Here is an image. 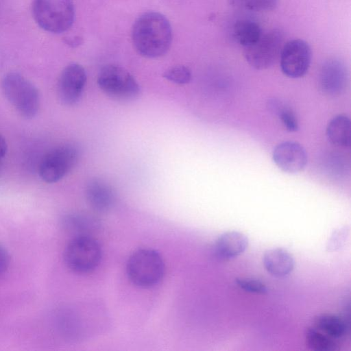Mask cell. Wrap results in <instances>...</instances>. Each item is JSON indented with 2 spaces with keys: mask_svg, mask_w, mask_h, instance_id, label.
Segmentation results:
<instances>
[{
  "mask_svg": "<svg viewBox=\"0 0 351 351\" xmlns=\"http://www.w3.org/2000/svg\"><path fill=\"white\" fill-rule=\"evenodd\" d=\"M132 40L135 49L142 56L149 58L160 57L168 51L171 45V25L160 13H144L133 25Z\"/></svg>",
  "mask_w": 351,
  "mask_h": 351,
  "instance_id": "cell-1",
  "label": "cell"
},
{
  "mask_svg": "<svg viewBox=\"0 0 351 351\" xmlns=\"http://www.w3.org/2000/svg\"><path fill=\"white\" fill-rule=\"evenodd\" d=\"M1 89L7 100L22 117H36L40 108V95L29 80L18 73L11 72L3 77Z\"/></svg>",
  "mask_w": 351,
  "mask_h": 351,
  "instance_id": "cell-2",
  "label": "cell"
},
{
  "mask_svg": "<svg viewBox=\"0 0 351 351\" xmlns=\"http://www.w3.org/2000/svg\"><path fill=\"white\" fill-rule=\"evenodd\" d=\"M32 13L40 28L53 34L67 31L75 19L72 0H34Z\"/></svg>",
  "mask_w": 351,
  "mask_h": 351,
  "instance_id": "cell-3",
  "label": "cell"
},
{
  "mask_svg": "<svg viewBox=\"0 0 351 351\" xmlns=\"http://www.w3.org/2000/svg\"><path fill=\"white\" fill-rule=\"evenodd\" d=\"M164 263L160 254L154 250L141 249L128 259L126 271L130 280L143 288L156 285L164 274Z\"/></svg>",
  "mask_w": 351,
  "mask_h": 351,
  "instance_id": "cell-4",
  "label": "cell"
},
{
  "mask_svg": "<svg viewBox=\"0 0 351 351\" xmlns=\"http://www.w3.org/2000/svg\"><path fill=\"white\" fill-rule=\"evenodd\" d=\"M80 156L79 147L67 143L53 147L41 159L38 166L40 178L47 183L62 180L77 164Z\"/></svg>",
  "mask_w": 351,
  "mask_h": 351,
  "instance_id": "cell-5",
  "label": "cell"
},
{
  "mask_svg": "<svg viewBox=\"0 0 351 351\" xmlns=\"http://www.w3.org/2000/svg\"><path fill=\"white\" fill-rule=\"evenodd\" d=\"M97 84L107 96L118 101L134 100L141 93V88L135 78L117 65L103 67L97 77Z\"/></svg>",
  "mask_w": 351,
  "mask_h": 351,
  "instance_id": "cell-6",
  "label": "cell"
},
{
  "mask_svg": "<svg viewBox=\"0 0 351 351\" xmlns=\"http://www.w3.org/2000/svg\"><path fill=\"white\" fill-rule=\"evenodd\" d=\"M101 250L98 242L88 234L77 235L65 247L64 260L67 267L77 273L93 270L100 262Z\"/></svg>",
  "mask_w": 351,
  "mask_h": 351,
  "instance_id": "cell-7",
  "label": "cell"
},
{
  "mask_svg": "<svg viewBox=\"0 0 351 351\" xmlns=\"http://www.w3.org/2000/svg\"><path fill=\"white\" fill-rule=\"evenodd\" d=\"M284 34L279 29H272L262 34L258 40L245 48L246 61L258 70L271 66L279 58L283 46Z\"/></svg>",
  "mask_w": 351,
  "mask_h": 351,
  "instance_id": "cell-8",
  "label": "cell"
},
{
  "mask_svg": "<svg viewBox=\"0 0 351 351\" xmlns=\"http://www.w3.org/2000/svg\"><path fill=\"white\" fill-rule=\"evenodd\" d=\"M311 49L302 39H293L283 45L279 56L281 71L288 77H303L311 62Z\"/></svg>",
  "mask_w": 351,
  "mask_h": 351,
  "instance_id": "cell-9",
  "label": "cell"
},
{
  "mask_svg": "<svg viewBox=\"0 0 351 351\" xmlns=\"http://www.w3.org/2000/svg\"><path fill=\"white\" fill-rule=\"evenodd\" d=\"M86 83L84 68L77 64H68L62 71L57 84L59 100L66 106H73L81 99Z\"/></svg>",
  "mask_w": 351,
  "mask_h": 351,
  "instance_id": "cell-10",
  "label": "cell"
},
{
  "mask_svg": "<svg viewBox=\"0 0 351 351\" xmlns=\"http://www.w3.org/2000/svg\"><path fill=\"white\" fill-rule=\"evenodd\" d=\"M276 165L287 173L301 171L307 163V154L302 145L295 141H284L277 145L272 152Z\"/></svg>",
  "mask_w": 351,
  "mask_h": 351,
  "instance_id": "cell-11",
  "label": "cell"
},
{
  "mask_svg": "<svg viewBox=\"0 0 351 351\" xmlns=\"http://www.w3.org/2000/svg\"><path fill=\"white\" fill-rule=\"evenodd\" d=\"M348 73L345 64L338 59H329L321 67L319 85L326 95H338L346 88Z\"/></svg>",
  "mask_w": 351,
  "mask_h": 351,
  "instance_id": "cell-12",
  "label": "cell"
},
{
  "mask_svg": "<svg viewBox=\"0 0 351 351\" xmlns=\"http://www.w3.org/2000/svg\"><path fill=\"white\" fill-rule=\"evenodd\" d=\"M85 195L91 208L99 212L108 211L115 201V194L111 186L99 178H93L88 182Z\"/></svg>",
  "mask_w": 351,
  "mask_h": 351,
  "instance_id": "cell-13",
  "label": "cell"
},
{
  "mask_svg": "<svg viewBox=\"0 0 351 351\" xmlns=\"http://www.w3.org/2000/svg\"><path fill=\"white\" fill-rule=\"evenodd\" d=\"M248 245V239L243 233L228 231L221 234L215 241L214 250L221 259L230 260L243 253Z\"/></svg>",
  "mask_w": 351,
  "mask_h": 351,
  "instance_id": "cell-14",
  "label": "cell"
},
{
  "mask_svg": "<svg viewBox=\"0 0 351 351\" xmlns=\"http://www.w3.org/2000/svg\"><path fill=\"white\" fill-rule=\"evenodd\" d=\"M263 261L268 273L276 278H283L289 275L295 265L292 255L283 248L267 250L263 255Z\"/></svg>",
  "mask_w": 351,
  "mask_h": 351,
  "instance_id": "cell-15",
  "label": "cell"
},
{
  "mask_svg": "<svg viewBox=\"0 0 351 351\" xmlns=\"http://www.w3.org/2000/svg\"><path fill=\"white\" fill-rule=\"evenodd\" d=\"M326 135L328 141L334 145L342 147H350L351 141L350 119L344 114H339L333 117L327 125Z\"/></svg>",
  "mask_w": 351,
  "mask_h": 351,
  "instance_id": "cell-16",
  "label": "cell"
},
{
  "mask_svg": "<svg viewBox=\"0 0 351 351\" xmlns=\"http://www.w3.org/2000/svg\"><path fill=\"white\" fill-rule=\"evenodd\" d=\"M232 32L234 40L245 48L256 43L263 34L260 25L250 19L237 21Z\"/></svg>",
  "mask_w": 351,
  "mask_h": 351,
  "instance_id": "cell-17",
  "label": "cell"
},
{
  "mask_svg": "<svg viewBox=\"0 0 351 351\" xmlns=\"http://www.w3.org/2000/svg\"><path fill=\"white\" fill-rule=\"evenodd\" d=\"M313 326L336 340L343 337L347 330L345 321L332 314L317 315L314 319Z\"/></svg>",
  "mask_w": 351,
  "mask_h": 351,
  "instance_id": "cell-18",
  "label": "cell"
},
{
  "mask_svg": "<svg viewBox=\"0 0 351 351\" xmlns=\"http://www.w3.org/2000/svg\"><path fill=\"white\" fill-rule=\"evenodd\" d=\"M305 342L309 349L315 351H335L339 348L336 339L314 326L308 327L306 330Z\"/></svg>",
  "mask_w": 351,
  "mask_h": 351,
  "instance_id": "cell-19",
  "label": "cell"
},
{
  "mask_svg": "<svg viewBox=\"0 0 351 351\" xmlns=\"http://www.w3.org/2000/svg\"><path fill=\"white\" fill-rule=\"evenodd\" d=\"M269 108L277 115L287 131L293 132L298 130V119L292 109L286 104L279 100L273 99L269 101Z\"/></svg>",
  "mask_w": 351,
  "mask_h": 351,
  "instance_id": "cell-20",
  "label": "cell"
},
{
  "mask_svg": "<svg viewBox=\"0 0 351 351\" xmlns=\"http://www.w3.org/2000/svg\"><path fill=\"white\" fill-rule=\"evenodd\" d=\"M234 7L253 12H266L274 9L278 0H229Z\"/></svg>",
  "mask_w": 351,
  "mask_h": 351,
  "instance_id": "cell-21",
  "label": "cell"
},
{
  "mask_svg": "<svg viewBox=\"0 0 351 351\" xmlns=\"http://www.w3.org/2000/svg\"><path fill=\"white\" fill-rule=\"evenodd\" d=\"M163 77L176 84L184 85L191 80L192 73L188 67L184 65H177L166 70Z\"/></svg>",
  "mask_w": 351,
  "mask_h": 351,
  "instance_id": "cell-22",
  "label": "cell"
},
{
  "mask_svg": "<svg viewBox=\"0 0 351 351\" xmlns=\"http://www.w3.org/2000/svg\"><path fill=\"white\" fill-rule=\"evenodd\" d=\"M90 221H93L91 218L80 214L70 215L64 219V225L69 230L80 233L79 235L84 234L83 232L88 229Z\"/></svg>",
  "mask_w": 351,
  "mask_h": 351,
  "instance_id": "cell-23",
  "label": "cell"
},
{
  "mask_svg": "<svg viewBox=\"0 0 351 351\" xmlns=\"http://www.w3.org/2000/svg\"><path fill=\"white\" fill-rule=\"evenodd\" d=\"M235 283L241 289L249 293L256 294H265L267 293L266 285L257 279L238 278L235 279Z\"/></svg>",
  "mask_w": 351,
  "mask_h": 351,
  "instance_id": "cell-24",
  "label": "cell"
},
{
  "mask_svg": "<svg viewBox=\"0 0 351 351\" xmlns=\"http://www.w3.org/2000/svg\"><path fill=\"white\" fill-rule=\"evenodd\" d=\"M10 264V256L7 250L0 245V276L3 274Z\"/></svg>",
  "mask_w": 351,
  "mask_h": 351,
  "instance_id": "cell-25",
  "label": "cell"
},
{
  "mask_svg": "<svg viewBox=\"0 0 351 351\" xmlns=\"http://www.w3.org/2000/svg\"><path fill=\"white\" fill-rule=\"evenodd\" d=\"M8 151V145L5 138L0 134V169Z\"/></svg>",
  "mask_w": 351,
  "mask_h": 351,
  "instance_id": "cell-26",
  "label": "cell"
},
{
  "mask_svg": "<svg viewBox=\"0 0 351 351\" xmlns=\"http://www.w3.org/2000/svg\"><path fill=\"white\" fill-rule=\"evenodd\" d=\"M66 43L71 47H75L80 45L82 43V40L81 38L75 36L72 38H68L66 40Z\"/></svg>",
  "mask_w": 351,
  "mask_h": 351,
  "instance_id": "cell-27",
  "label": "cell"
}]
</instances>
